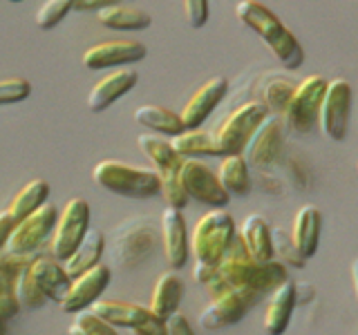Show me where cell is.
Masks as SVG:
<instances>
[{
    "label": "cell",
    "mask_w": 358,
    "mask_h": 335,
    "mask_svg": "<svg viewBox=\"0 0 358 335\" xmlns=\"http://www.w3.org/2000/svg\"><path fill=\"white\" fill-rule=\"evenodd\" d=\"M287 279L289 273L285 262H255L246 251L242 237L235 234L222 260L213 264V277L208 279V284H204V288L208 297H215L227 288H246L262 297L266 293L271 295Z\"/></svg>",
    "instance_id": "1"
},
{
    "label": "cell",
    "mask_w": 358,
    "mask_h": 335,
    "mask_svg": "<svg viewBox=\"0 0 358 335\" xmlns=\"http://www.w3.org/2000/svg\"><path fill=\"white\" fill-rule=\"evenodd\" d=\"M171 145L182 159H199V156H222V150L215 141V134L206 130H184L171 139Z\"/></svg>",
    "instance_id": "26"
},
{
    "label": "cell",
    "mask_w": 358,
    "mask_h": 335,
    "mask_svg": "<svg viewBox=\"0 0 358 335\" xmlns=\"http://www.w3.org/2000/svg\"><path fill=\"white\" fill-rule=\"evenodd\" d=\"M182 297H184V282H182V277L177 275V271H166V273H162L159 277H157L148 308L155 313L157 318L168 320V318L173 315V313L179 311Z\"/></svg>",
    "instance_id": "23"
},
{
    "label": "cell",
    "mask_w": 358,
    "mask_h": 335,
    "mask_svg": "<svg viewBox=\"0 0 358 335\" xmlns=\"http://www.w3.org/2000/svg\"><path fill=\"white\" fill-rule=\"evenodd\" d=\"M96 18L101 25H106L110 29H130V31L145 29V27H150V22H152L148 11L123 5V3L110 5L106 9L96 11Z\"/></svg>",
    "instance_id": "30"
},
{
    "label": "cell",
    "mask_w": 358,
    "mask_h": 335,
    "mask_svg": "<svg viewBox=\"0 0 358 335\" xmlns=\"http://www.w3.org/2000/svg\"><path fill=\"white\" fill-rule=\"evenodd\" d=\"M352 286H354V295L358 299V257H356L354 264H352Z\"/></svg>",
    "instance_id": "45"
},
{
    "label": "cell",
    "mask_w": 358,
    "mask_h": 335,
    "mask_svg": "<svg viewBox=\"0 0 358 335\" xmlns=\"http://www.w3.org/2000/svg\"><path fill=\"white\" fill-rule=\"evenodd\" d=\"M94 184L119 197L150 199L162 190V179L155 168H139L115 159H103L92 168Z\"/></svg>",
    "instance_id": "4"
},
{
    "label": "cell",
    "mask_w": 358,
    "mask_h": 335,
    "mask_svg": "<svg viewBox=\"0 0 358 335\" xmlns=\"http://www.w3.org/2000/svg\"><path fill=\"white\" fill-rule=\"evenodd\" d=\"M14 282H16V277H11L9 273L0 271V297L14 295Z\"/></svg>",
    "instance_id": "44"
},
{
    "label": "cell",
    "mask_w": 358,
    "mask_h": 335,
    "mask_svg": "<svg viewBox=\"0 0 358 335\" xmlns=\"http://www.w3.org/2000/svg\"><path fill=\"white\" fill-rule=\"evenodd\" d=\"M352 85L345 78H334L324 89L318 126L329 141H345L347 130H350V114H352Z\"/></svg>",
    "instance_id": "11"
},
{
    "label": "cell",
    "mask_w": 358,
    "mask_h": 335,
    "mask_svg": "<svg viewBox=\"0 0 358 335\" xmlns=\"http://www.w3.org/2000/svg\"><path fill=\"white\" fill-rule=\"evenodd\" d=\"M327 78H322L318 74H311L296 85L294 96H291L289 105L285 107V123L298 132V134H309L313 128L318 126L320 117V103L327 89Z\"/></svg>",
    "instance_id": "7"
},
{
    "label": "cell",
    "mask_w": 358,
    "mask_h": 335,
    "mask_svg": "<svg viewBox=\"0 0 358 335\" xmlns=\"http://www.w3.org/2000/svg\"><path fill=\"white\" fill-rule=\"evenodd\" d=\"M162 179V190H159V197L164 199V204L168 208H175V210H182L186 208L188 204V195L182 186V179H179V170H173V172H166V174H159Z\"/></svg>",
    "instance_id": "34"
},
{
    "label": "cell",
    "mask_w": 358,
    "mask_h": 335,
    "mask_svg": "<svg viewBox=\"0 0 358 335\" xmlns=\"http://www.w3.org/2000/svg\"><path fill=\"white\" fill-rule=\"evenodd\" d=\"M29 268L38 288L43 290L45 299L54 302V304H61L72 284V277L67 275L63 262L56 260L52 253H36L31 255Z\"/></svg>",
    "instance_id": "18"
},
{
    "label": "cell",
    "mask_w": 358,
    "mask_h": 335,
    "mask_svg": "<svg viewBox=\"0 0 358 335\" xmlns=\"http://www.w3.org/2000/svg\"><path fill=\"white\" fill-rule=\"evenodd\" d=\"M0 335H7V322H0Z\"/></svg>",
    "instance_id": "46"
},
{
    "label": "cell",
    "mask_w": 358,
    "mask_h": 335,
    "mask_svg": "<svg viewBox=\"0 0 358 335\" xmlns=\"http://www.w3.org/2000/svg\"><path fill=\"white\" fill-rule=\"evenodd\" d=\"M220 184L224 186L229 195L246 197L251 193V174H249V163H246L244 154H227L222 156L220 168H217Z\"/></svg>",
    "instance_id": "29"
},
{
    "label": "cell",
    "mask_w": 358,
    "mask_h": 335,
    "mask_svg": "<svg viewBox=\"0 0 358 335\" xmlns=\"http://www.w3.org/2000/svg\"><path fill=\"white\" fill-rule=\"evenodd\" d=\"M184 16H186V22L193 29L204 27L208 22V16H210L208 0H184Z\"/></svg>",
    "instance_id": "38"
},
{
    "label": "cell",
    "mask_w": 358,
    "mask_h": 335,
    "mask_svg": "<svg viewBox=\"0 0 358 335\" xmlns=\"http://www.w3.org/2000/svg\"><path fill=\"white\" fill-rule=\"evenodd\" d=\"M296 83L287 81V78H273L271 83L264 87V100L262 103L268 107V112H285V107L289 105L291 96H294Z\"/></svg>",
    "instance_id": "36"
},
{
    "label": "cell",
    "mask_w": 358,
    "mask_h": 335,
    "mask_svg": "<svg viewBox=\"0 0 358 335\" xmlns=\"http://www.w3.org/2000/svg\"><path fill=\"white\" fill-rule=\"evenodd\" d=\"M132 117L139 126L152 130L155 134H166V137H177L179 132L186 130L182 123V117L164 105H155V103L139 105L134 110Z\"/></svg>",
    "instance_id": "27"
},
{
    "label": "cell",
    "mask_w": 358,
    "mask_h": 335,
    "mask_svg": "<svg viewBox=\"0 0 358 335\" xmlns=\"http://www.w3.org/2000/svg\"><path fill=\"white\" fill-rule=\"evenodd\" d=\"M238 234L242 237L246 251L255 262H271L275 248H273V232L262 215H249L240 226Z\"/></svg>",
    "instance_id": "24"
},
{
    "label": "cell",
    "mask_w": 358,
    "mask_h": 335,
    "mask_svg": "<svg viewBox=\"0 0 358 335\" xmlns=\"http://www.w3.org/2000/svg\"><path fill=\"white\" fill-rule=\"evenodd\" d=\"M74 9V0H45L36 11V25L41 29H54Z\"/></svg>",
    "instance_id": "35"
},
{
    "label": "cell",
    "mask_w": 358,
    "mask_h": 335,
    "mask_svg": "<svg viewBox=\"0 0 358 335\" xmlns=\"http://www.w3.org/2000/svg\"><path fill=\"white\" fill-rule=\"evenodd\" d=\"M103 253H106V234L96 228H90L83 241L76 246V251L63 262L67 275L76 277L90 271V268H94L96 264H101Z\"/></svg>",
    "instance_id": "25"
},
{
    "label": "cell",
    "mask_w": 358,
    "mask_h": 335,
    "mask_svg": "<svg viewBox=\"0 0 358 335\" xmlns=\"http://www.w3.org/2000/svg\"><path fill=\"white\" fill-rule=\"evenodd\" d=\"M14 297L18 302V306L27 308V311H36V308H41L45 304V302H48V299H45V295H43V290L38 288L36 279H34V275H31L29 264L22 266V271L16 277V282H14Z\"/></svg>",
    "instance_id": "32"
},
{
    "label": "cell",
    "mask_w": 358,
    "mask_h": 335,
    "mask_svg": "<svg viewBox=\"0 0 358 335\" xmlns=\"http://www.w3.org/2000/svg\"><path fill=\"white\" fill-rule=\"evenodd\" d=\"M56 221H59V206L48 201V204H43L38 210H34L31 215L16 223L7 251L18 255H36L41 246L54 234Z\"/></svg>",
    "instance_id": "10"
},
{
    "label": "cell",
    "mask_w": 358,
    "mask_h": 335,
    "mask_svg": "<svg viewBox=\"0 0 358 335\" xmlns=\"http://www.w3.org/2000/svg\"><path fill=\"white\" fill-rule=\"evenodd\" d=\"M14 226H16V221L7 215V210L0 212V253L7 248L11 232H14Z\"/></svg>",
    "instance_id": "41"
},
{
    "label": "cell",
    "mask_w": 358,
    "mask_h": 335,
    "mask_svg": "<svg viewBox=\"0 0 358 335\" xmlns=\"http://www.w3.org/2000/svg\"><path fill=\"white\" fill-rule=\"evenodd\" d=\"M235 16L242 22L244 27H249L260 36L268 50L273 52L275 59L282 63L287 70H298V67L305 63V50L298 43L282 20H280L271 9L266 5L257 3V0H240L235 5Z\"/></svg>",
    "instance_id": "2"
},
{
    "label": "cell",
    "mask_w": 358,
    "mask_h": 335,
    "mask_svg": "<svg viewBox=\"0 0 358 335\" xmlns=\"http://www.w3.org/2000/svg\"><path fill=\"white\" fill-rule=\"evenodd\" d=\"M67 335H119V331L108 324L103 318H99L92 311L76 313L74 320L67 327Z\"/></svg>",
    "instance_id": "33"
},
{
    "label": "cell",
    "mask_w": 358,
    "mask_h": 335,
    "mask_svg": "<svg viewBox=\"0 0 358 335\" xmlns=\"http://www.w3.org/2000/svg\"><path fill=\"white\" fill-rule=\"evenodd\" d=\"M260 295H255L253 290L246 288H227L217 293L215 297H210L208 304L201 308L199 313V324L206 331H220L238 324L246 313H249Z\"/></svg>",
    "instance_id": "9"
},
{
    "label": "cell",
    "mask_w": 358,
    "mask_h": 335,
    "mask_svg": "<svg viewBox=\"0 0 358 335\" xmlns=\"http://www.w3.org/2000/svg\"><path fill=\"white\" fill-rule=\"evenodd\" d=\"M139 74L132 67H121V70H115L106 74L103 78L92 85V89L87 92V110L99 114V112L108 110L112 103H117L121 96H126L130 89L137 85Z\"/></svg>",
    "instance_id": "19"
},
{
    "label": "cell",
    "mask_w": 358,
    "mask_h": 335,
    "mask_svg": "<svg viewBox=\"0 0 358 335\" xmlns=\"http://www.w3.org/2000/svg\"><path fill=\"white\" fill-rule=\"evenodd\" d=\"M159 232L152 219L130 217L117 223L110 237V268L134 271L155 253Z\"/></svg>",
    "instance_id": "3"
},
{
    "label": "cell",
    "mask_w": 358,
    "mask_h": 335,
    "mask_svg": "<svg viewBox=\"0 0 358 335\" xmlns=\"http://www.w3.org/2000/svg\"><path fill=\"white\" fill-rule=\"evenodd\" d=\"M18 311H20V306L14 295L0 297V322H9L11 318H16Z\"/></svg>",
    "instance_id": "42"
},
{
    "label": "cell",
    "mask_w": 358,
    "mask_h": 335,
    "mask_svg": "<svg viewBox=\"0 0 358 335\" xmlns=\"http://www.w3.org/2000/svg\"><path fill=\"white\" fill-rule=\"evenodd\" d=\"M9 3H22V0H9Z\"/></svg>",
    "instance_id": "47"
},
{
    "label": "cell",
    "mask_w": 358,
    "mask_h": 335,
    "mask_svg": "<svg viewBox=\"0 0 358 335\" xmlns=\"http://www.w3.org/2000/svg\"><path fill=\"white\" fill-rule=\"evenodd\" d=\"M137 143H139L141 152L152 161L155 170L159 174L179 170V165H182V156L175 152L171 141L157 137V134H139Z\"/></svg>",
    "instance_id": "31"
},
{
    "label": "cell",
    "mask_w": 358,
    "mask_h": 335,
    "mask_svg": "<svg viewBox=\"0 0 358 335\" xmlns=\"http://www.w3.org/2000/svg\"><path fill=\"white\" fill-rule=\"evenodd\" d=\"M268 114H271V112H268V107L262 100H249V103L233 110L215 130V141L222 150V156L242 154L246 143L251 141L253 132L260 128V123Z\"/></svg>",
    "instance_id": "6"
},
{
    "label": "cell",
    "mask_w": 358,
    "mask_h": 335,
    "mask_svg": "<svg viewBox=\"0 0 358 335\" xmlns=\"http://www.w3.org/2000/svg\"><path fill=\"white\" fill-rule=\"evenodd\" d=\"M90 217H92V212H90V204L83 197H74L61 208L50 241V253L59 262H65L76 251V246L83 241L90 230Z\"/></svg>",
    "instance_id": "8"
},
{
    "label": "cell",
    "mask_w": 358,
    "mask_h": 335,
    "mask_svg": "<svg viewBox=\"0 0 358 335\" xmlns=\"http://www.w3.org/2000/svg\"><path fill=\"white\" fill-rule=\"evenodd\" d=\"M227 92H229V81L224 76H213L206 83H201L193 92V96L186 100L184 110L179 112L184 128L186 130L199 128L210 117V112L217 107V103H222Z\"/></svg>",
    "instance_id": "17"
},
{
    "label": "cell",
    "mask_w": 358,
    "mask_h": 335,
    "mask_svg": "<svg viewBox=\"0 0 358 335\" xmlns=\"http://www.w3.org/2000/svg\"><path fill=\"white\" fill-rule=\"evenodd\" d=\"M132 333L134 335H166V320L157 318L152 313L143 324H139L137 329H132Z\"/></svg>",
    "instance_id": "40"
},
{
    "label": "cell",
    "mask_w": 358,
    "mask_h": 335,
    "mask_svg": "<svg viewBox=\"0 0 358 335\" xmlns=\"http://www.w3.org/2000/svg\"><path fill=\"white\" fill-rule=\"evenodd\" d=\"M48 197H50V184L45 179H31V181H27L11 197L7 206V215L18 223L27 215H31L34 210H38L43 204H48Z\"/></svg>",
    "instance_id": "28"
},
{
    "label": "cell",
    "mask_w": 358,
    "mask_h": 335,
    "mask_svg": "<svg viewBox=\"0 0 358 335\" xmlns=\"http://www.w3.org/2000/svg\"><path fill=\"white\" fill-rule=\"evenodd\" d=\"M145 45L141 40L132 38H119V40H103L87 47L81 56L83 65L87 70H106V67H121L132 65L145 59Z\"/></svg>",
    "instance_id": "14"
},
{
    "label": "cell",
    "mask_w": 358,
    "mask_h": 335,
    "mask_svg": "<svg viewBox=\"0 0 358 335\" xmlns=\"http://www.w3.org/2000/svg\"><path fill=\"white\" fill-rule=\"evenodd\" d=\"M356 170H358V161H356Z\"/></svg>",
    "instance_id": "48"
},
{
    "label": "cell",
    "mask_w": 358,
    "mask_h": 335,
    "mask_svg": "<svg viewBox=\"0 0 358 335\" xmlns=\"http://www.w3.org/2000/svg\"><path fill=\"white\" fill-rule=\"evenodd\" d=\"M31 94V83L27 78L11 76L0 81V105H14L25 100Z\"/></svg>",
    "instance_id": "37"
},
{
    "label": "cell",
    "mask_w": 358,
    "mask_h": 335,
    "mask_svg": "<svg viewBox=\"0 0 358 335\" xmlns=\"http://www.w3.org/2000/svg\"><path fill=\"white\" fill-rule=\"evenodd\" d=\"M159 237H162V248H164L166 262L171 266V271L184 268L190 257V234H188L186 217L182 210L166 206V210L162 212V221H159Z\"/></svg>",
    "instance_id": "16"
},
{
    "label": "cell",
    "mask_w": 358,
    "mask_h": 335,
    "mask_svg": "<svg viewBox=\"0 0 358 335\" xmlns=\"http://www.w3.org/2000/svg\"><path fill=\"white\" fill-rule=\"evenodd\" d=\"M320 228H322V217L320 210L313 204L300 206L298 212L294 215V223H291V241H294L296 253L302 260L316 255L318 244H320Z\"/></svg>",
    "instance_id": "20"
},
{
    "label": "cell",
    "mask_w": 358,
    "mask_h": 335,
    "mask_svg": "<svg viewBox=\"0 0 358 335\" xmlns=\"http://www.w3.org/2000/svg\"><path fill=\"white\" fill-rule=\"evenodd\" d=\"M90 311L96 313L99 318H103L115 329L121 327L130 331L137 329L139 324H143L152 315V311L148 306L134 304V302H123V299H99Z\"/></svg>",
    "instance_id": "22"
},
{
    "label": "cell",
    "mask_w": 358,
    "mask_h": 335,
    "mask_svg": "<svg viewBox=\"0 0 358 335\" xmlns=\"http://www.w3.org/2000/svg\"><path fill=\"white\" fill-rule=\"evenodd\" d=\"M117 3H121V0H74V9L76 11H101Z\"/></svg>",
    "instance_id": "43"
},
{
    "label": "cell",
    "mask_w": 358,
    "mask_h": 335,
    "mask_svg": "<svg viewBox=\"0 0 358 335\" xmlns=\"http://www.w3.org/2000/svg\"><path fill=\"white\" fill-rule=\"evenodd\" d=\"M296 308V282L280 284L271 295H268V304L264 308L262 329L266 335H282L289 327L291 313Z\"/></svg>",
    "instance_id": "21"
},
{
    "label": "cell",
    "mask_w": 358,
    "mask_h": 335,
    "mask_svg": "<svg viewBox=\"0 0 358 335\" xmlns=\"http://www.w3.org/2000/svg\"><path fill=\"white\" fill-rule=\"evenodd\" d=\"M179 179L190 199L210 208H227L231 195L220 184V177L215 170L201 161V159H182L179 165Z\"/></svg>",
    "instance_id": "12"
},
{
    "label": "cell",
    "mask_w": 358,
    "mask_h": 335,
    "mask_svg": "<svg viewBox=\"0 0 358 335\" xmlns=\"http://www.w3.org/2000/svg\"><path fill=\"white\" fill-rule=\"evenodd\" d=\"M110 279H112V268L108 264H96L94 268H90V271L72 277L70 290H67L65 299L59 304L61 311L72 313V315L90 311L94 306V302H99L101 295H103Z\"/></svg>",
    "instance_id": "13"
},
{
    "label": "cell",
    "mask_w": 358,
    "mask_h": 335,
    "mask_svg": "<svg viewBox=\"0 0 358 335\" xmlns=\"http://www.w3.org/2000/svg\"><path fill=\"white\" fill-rule=\"evenodd\" d=\"M285 145V119H280L278 114H268L260 128L253 132L251 141L244 148V159L249 163V168H266L271 165L278 154L282 152Z\"/></svg>",
    "instance_id": "15"
},
{
    "label": "cell",
    "mask_w": 358,
    "mask_h": 335,
    "mask_svg": "<svg viewBox=\"0 0 358 335\" xmlns=\"http://www.w3.org/2000/svg\"><path fill=\"white\" fill-rule=\"evenodd\" d=\"M166 335H195V331L184 313L177 311L166 320Z\"/></svg>",
    "instance_id": "39"
},
{
    "label": "cell",
    "mask_w": 358,
    "mask_h": 335,
    "mask_svg": "<svg viewBox=\"0 0 358 335\" xmlns=\"http://www.w3.org/2000/svg\"><path fill=\"white\" fill-rule=\"evenodd\" d=\"M235 234H238V226L233 217L227 210L213 208L197 219L190 232V255L199 264H217Z\"/></svg>",
    "instance_id": "5"
}]
</instances>
